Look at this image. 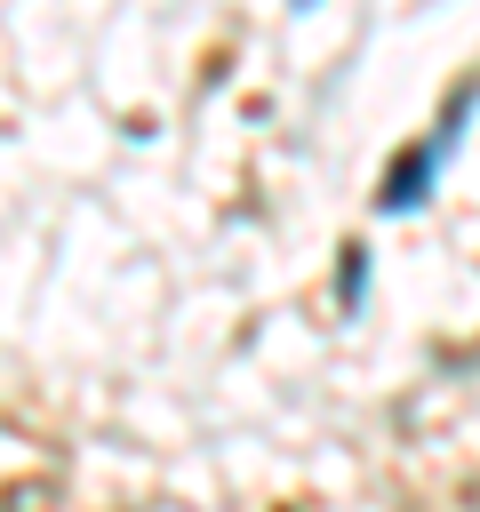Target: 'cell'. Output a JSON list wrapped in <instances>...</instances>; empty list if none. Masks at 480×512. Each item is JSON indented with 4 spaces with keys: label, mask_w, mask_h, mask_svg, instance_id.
<instances>
[]
</instances>
